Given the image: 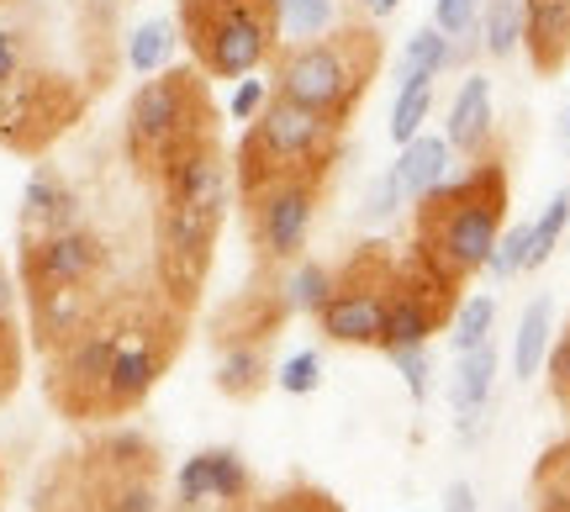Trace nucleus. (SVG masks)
<instances>
[{"label":"nucleus","instance_id":"1","mask_svg":"<svg viewBox=\"0 0 570 512\" xmlns=\"http://www.w3.org/2000/svg\"><path fill=\"white\" fill-rule=\"evenodd\" d=\"M512 175L502 148L487 159H470L460 180L433 185L423 201H412V254L444 275L449 286L465 291L487 269L491 248L508 227Z\"/></svg>","mask_w":570,"mask_h":512},{"label":"nucleus","instance_id":"2","mask_svg":"<svg viewBox=\"0 0 570 512\" xmlns=\"http://www.w3.org/2000/svg\"><path fill=\"white\" fill-rule=\"evenodd\" d=\"M381 59H386L381 27L360 11L348 21H333L323 38L281 42L269 59V90L327 117L333 127H348L381 75Z\"/></svg>","mask_w":570,"mask_h":512},{"label":"nucleus","instance_id":"3","mask_svg":"<svg viewBox=\"0 0 570 512\" xmlns=\"http://www.w3.org/2000/svg\"><path fill=\"white\" fill-rule=\"evenodd\" d=\"M206 138H223V132H217L212 80H206L196 63H169V69L148 75L132 90L122 144H127V165H132L138 180L154 185L185 148L206 144Z\"/></svg>","mask_w":570,"mask_h":512},{"label":"nucleus","instance_id":"4","mask_svg":"<svg viewBox=\"0 0 570 512\" xmlns=\"http://www.w3.org/2000/svg\"><path fill=\"white\" fill-rule=\"evenodd\" d=\"M338 154H344V127H333L327 117L269 90L265 111L238 138L233 185H238V196H254L259 185L285 180V175H333Z\"/></svg>","mask_w":570,"mask_h":512},{"label":"nucleus","instance_id":"5","mask_svg":"<svg viewBox=\"0 0 570 512\" xmlns=\"http://www.w3.org/2000/svg\"><path fill=\"white\" fill-rule=\"evenodd\" d=\"M90 85L42 53V42L0 80V148L21 159H42L69 127L85 117Z\"/></svg>","mask_w":570,"mask_h":512},{"label":"nucleus","instance_id":"6","mask_svg":"<svg viewBox=\"0 0 570 512\" xmlns=\"http://www.w3.org/2000/svg\"><path fill=\"white\" fill-rule=\"evenodd\" d=\"M180 38L206 80H244L281 48L275 0H180Z\"/></svg>","mask_w":570,"mask_h":512},{"label":"nucleus","instance_id":"7","mask_svg":"<svg viewBox=\"0 0 570 512\" xmlns=\"http://www.w3.org/2000/svg\"><path fill=\"white\" fill-rule=\"evenodd\" d=\"M233 201H180L159 196L154 211V286L180 312L202 307L206 275L217 265V238L227 227Z\"/></svg>","mask_w":570,"mask_h":512},{"label":"nucleus","instance_id":"8","mask_svg":"<svg viewBox=\"0 0 570 512\" xmlns=\"http://www.w3.org/2000/svg\"><path fill=\"white\" fill-rule=\"evenodd\" d=\"M396 275H402V254H396L391 244H360L354 248L344 265L333 269L327 302L317 307V328H323L327 344H348V348H375L381 344Z\"/></svg>","mask_w":570,"mask_h":512},{"label":"nucleus","instance_id":"9","mask_svg":"<svg viewBox=\"0 0 570 512\" xmlns=\"http://www.w3.org/2000/svg\"><path fill=\"white\" fill-rule=\"evenodd\" d=\"M327 175H285V180L259 185L244 201V227L259 269H291L306 254L312 223H317V206H323Z\"/></svg>","mask_w":570,"mask_h":512},{"label":"nucleus","instance_id":"10","mask_svg":"<svg viewBox=\"0 0 570 512\" xmlns=\"http://www.w3.org/2000/svg\"><path fill=\"white\" fill-rule=\"evenodd\" d=\"M460 312V286H449L439 269L428 265L423 254H402V275H396V291H391L386 307V328H381V354H396V348H417L433 344V333H444Z\"/></svg>","mask_w":570,"mask_h":512},{"label":"nucleus","instance_id":"11","mask_svg":"<svg viewBox=\"0 0 570 512\" xmlns=\"http://www.w3.org/2000/svg\"><path fill=\"white\" fill-rule=\"evenodd\" d=\"M21 291L38 286H101L111 275V248L96 227H59V233H42V238H21V259H17Z\"/></svg>","mask_w":570,"mask_h":512},{"label":"nucleus","instance_id":"12","mask_svg":"<svg viewBox=\"0 0 570 512\" xmlns=\"http://www.w3.org/2000/svg\"><path fill=\"white\" fill-rule=\"evenodd\" d=\"M21 296H27V344L38 354H53L101 312L111 286L106 280L101 286H38V291H21Z\"/></svg>","mask_w":570,"mask_h":512},{"label":"nucleus","instance_id":"13","mask_svg":"<svg viewBox=\"0 0 570 512\" xmlns=\"http://www.w3.org/2000/svg\"><path fill=\"white\" fill-rule=\"evenodd\" d=\"M291 291L285 280L269 286L265 269H259V280L244 291V296H233L217 317H212V348H227V344H269L275 333L291 323Z\"/></svg>","mask_w":570,"mask_h":512},{"label":"nucleus","instance_id":"14","mask_svg":"<svg viewBox=\"0 0 570 512\" xmlns=\"http://www.w3.org/2000/svg\"><path fill=\"white\" fill-rule=\"evenodd\" d=\"M206 496H217V502H254V475H248L244 454L238 450H202L190 454L175 475V502H206Z\"/></svg>","mask_w":570,"mask_h":512},{"label":"nucleus","instance_id":"15","mask_svg":"<svg viewBox=\"0 0 570 512\" xmlns=\"http://www.w3.org/2000/svg\"><path fill=\"white\" fill-rule=\"evenodd\" d=\"M80 223V190L63 180L59 165H38L21 185V238H42Z\"/></svg>","mask_w":570,"mask_h":512},{"label":"nucleus","instance_id":"16","mask_svg":"<svg viewBox=\"0 0 570 512\" xmlns=\"http://www.w3.org/2000/svg\"><path fill=\"white\" fill-rule=\"evenodd\" d=\"M523 53L533 75H566L570 63V0H523Z\"/></svg>","mask_w":570,"mask_h":512},{"label":"nucleus","instance_id":"17","mask_svg":"<svg viewBox=\"0 0 570 512\" xmlns=\"http://www.w3.org/2000/svg\"><path fill=\"white\" fill-rule=\"evenodd\" d=\"M454 154L465 159H487L497 154V117H491V80L487 75H470L460 85V96L449 101V138H444Z\"/></svg>","mask_w":570,"mask_h":512},{"label":"nucleus","instance_id":"18","mask_svg":"<svg viewBox=\"0 0 570 512\" xmlns=\"http://www.w3.org/2000/svg\"><path fill=\"white\" fill-rule=\"evenodd\" d=\"M27 512H111V508H106V496L96 492V481L85 475V465L75 460V450H63L42 465Z\"/></svg>","mask_w":570,"mask_h":512},{"label":"nucleus","instance_id":"19","mask_svg":"<svg viewBox=\"0 0 570 512\" xmlns=\"http://www.w3.org/2000/svg\"><path fill=\"white\" fill-rule=\"evenodd\" d=\"M217 391L227 402H259L275 386V365H269V344H227L217 348Z\"/></svg>","mask_w":570,"mask_h":512},{"label":"nucleus","instance_id":"20","mask_svg":"<svg viewBox=\"0 0 570 512\" xmlns=\"http://www.w3.org/2000/svg\"><path fill=\"white\" fill-rule=\"evenodd\" d=\"M449 154L454 148L444 144V138H407L402 144V159L391 165V180H396V190H402V201H423L433 185H444V175H449Z\"/></svg>","mask_w":570,"mask_h":512},{"label":"nucleus","instance_id":"21","mask_svg":"<svg viewBox=\"0 0 570 512\" xmlns=\"http://www.w3.org/2000/svg\"><path fill=\"white\" fill-rule=\"evenodd\" d=\"M529 512H570V433L554 439L529 471Z\"/></svg>","mask_w":570,"mask_h":512},{"label":"nucleus","instance_id":"22","mask_svg":"<svg viewBox=\"0 0 570 512\" xmlns=\"http://www.w3.org/2000/svg\"><path fill=\"white\" fill-rule=\"evenodd\" d=\"M550 328H554V302L550 296H533L523 317H518V338H512V375L533 381L544 354H550Z\"/></svg>","mask_w":570,"mask_h":512},{"label":"nucleus","instance_id":"23","mask_svg":"<svg viewBox=\"0 0 570 512\" xmlns=\"http://www.w3.org/2000/svg\"><path fill=\"white\" fill-rule=\"evenodd\" d=\"M175 32H180V21H169V17H154V21H142V27H132V38H127V69H138V75L169 69L175 42H180Z\"/></svg>","mask_w":570,"mask_h":512},{"label":"nucleus","instance_id":"24","mask_svg":"<svg viewBox=\"0 0 570 512\" xmlns=\"http://www.w3.org/2000/svg\"><path fill=\"white\" fill-rule=\"evenodd\" d=\"M449 63H454V38H444L433 21L417 27L407 38V59H402V85H417V80H439Z\"/></svg>","mask_w":570,"mask_h":512},{"label":"nucleus","instance_id":"25","mask_svg":"<svg viewBox=\"0 0 570 512\" xmlns=\"http://www.w3.org/2000/svg\"><path fill=\"white\" fill-rule=\"evenodd\" d=\"M481 48L497 63L523 48V0H487L481 6Z\"/></svg>","mask_w":570,"mask_h":512},{"label":"nucleus","instance_id":"26","mask_svg":"<svg viewBox=\"0 0 570 512\" xmlns=\"http://www.w3.org/2000/svg\"><path fill=\"white\" fill-rule=\"evenodd\" d=\"M275 17H281V42H306L338 21V0H275Z\"/></svg>","mask_w":570,"mask_h":512},{"label":"nucleus","instance_id":"27","mask_svg":"<svg viewBox=\"0 0 570 512\" xmlns=\"http://www.w3.org/2000/svg\"><path fill=\"white\" fill-rule=\"evenodd\" d=\"M566 223H570V185L566 190H554L550 206L529 223V269L550 265V254L560 248V238H566Z\"/></svg>","mask_w":570,"mask_h":512},{"label":"nucleus","instance_id":"28","mask_svg":"<svg viewBox=\"0 0 570 512\" xmlns=\"http://www.w3.org/2000/svg\"><path fill=\"white\" fill-rule=\"evenodd\" d=\"M491 328H497V296H470V302H460L454 323H449V344H454V354L481 348L491 344Z\"/></svg>","mask_w":570,"mask_h":512},{"label":"nucleus","instance_id":"29","mask_svg":"<svg viewBox=\"0 0 570 512\" xmlns=\"http://www.w3.org/2000/svg\"><path fill=\"white\" fill-rule=\"evenodd\" d=\"M433 111V80H417V85H402L396 90V106H391V144H407L417 138Z\"/></svg>","mask_w":570,"mask_h":512},{"label":"nucleus","instance_id":"30","mask_svg":"<svg viewBox=\"0 0 570 512\" xmlns=\"http://www.w3.org/2000/svg\"><path fill=\"white\" fill-rule=\"evenodd\" d=\"M327 286H333V269L317 265V259H296L291 280H285V291H291V307L306 312V317H317V307L327 302Z\"/></svg>","mask_w":570,"mask_h":512},{"label":"nucleus","instance_id":"31","mask_svg":"<svg viewBox=\"0 0 570 512\" xmlns=\"http://www.w3.org/2000/svg\"><path fill=\"white\" fill-rule=\"evenodd\" d=\"M21 365H27V338H21L17 317L0 312V407L21 391Z\"/></svg>","mask_w":570,"mask_h":512},{"label":"nucleus","instance_id":"32","mask_svg":"<svg viewBox=\"0 0 570 512\" xmlns=\"http://www.w3.org/2000/svg\"><path fill=\"white\" fill-rule=\"evenodd\" d=\"M254 512H344V502L333 492H323V486H312V481H291L275 496H265Z\"/></svg>","mask_w":570,"mask_h":512},{"label":"nucleus","instance_id":"33","mask_svg":"<svg viewBox=\"0 0 570 512\" xmlns=\"http://www.w3.org/2000/svg\"><path fill=\"white\" fill-rule=\"evenodd\" d=\"M487 269H491V280H512V275L529 269V223L502 227V238H497V248H491Z\"/></svg>","mask_w":570,"mask_h":512},{"label":"nucleus","instance_id":"34","mask_svg":"<svg viewBox=\"0 0 570 512\" xmlns=\"http://www.w3.org/2000/svg\"><path fill=\"white\" fill-rule=\"evenodd\" d=\"M544 386H550V402L570 417V317L566 328L550 338V354H544Z\"/></svg>","mask_w":570,"mask_h":512},{"label":"nucleus","instance_id":"35","mask_svg":"<svg viewBox=\"0 0 570 512\" xmlns=\"http://www.w3.org/2000/svg\"><path fill=\"white\" fill-rule=\"evenodd\" d=\"M275 381H281L285 396H312V391L323 386V354H317V348H296V354L275 370Z\"/></svg>","mask_w":570,"mask_h":512},{"label":"nucleus","instance_id":"36","mask_svg":"<svg viewBox=\"0 0 570 512\" xmlns=\"http://www.w3.org/2000/svg\"><path fill=\"white\" fill-rule=\"evenodd\" d=\"M481 6H487V0H433V27H439L444 38L460 42L481 27Z\"/></svg>","mask_w":570,"mask_h":512},{"label":"nucleus","instance_id":"37","mask_svg":"<svg viewBox=\"0 0 570 512\" xmlns=\"http://www.w3.org/2000/svg\"><path fill=\"white\" fill-rule=\"evenodd\" d=\"M402 206H407V201H402V190H396V180H391V169H386V175H375V180H370L360 217H365L370 227H381V223H391V217H396Z\"/></svg>","mask_w":570,"mask_h":512},{"label":"nucleus","instance_id":"38","mask_svg":"<svg viewBox=\"0 0 570 512\" xmlns=\"http://www.w3.org/2000/svg\"><path fill=\"white\" fill-rule=\"evenodd\" d=\"M386 360L396 365V375L407 381L412 402L423 407V402H428V370H433V354H428V344H417V348H396V354H386Z\"/></svg>","mask_w":570,"mask_h":512},{"label":"nucleus","instance_id":"39","mask_svg":"<svg viewBox=\"0 0 570 512\" xmlns=\"http://www.w3.org/2000/svg\"><path fill=\"white\" fill-rule=\"evenodd\" d=\"M265 101H269V80H238V90H233V101H227V117L233 122H254L259 111H265Z\"/></svg>","mask_w":570,"mask_h":512},{"label":"nucleus","instance_id":"40","mask_svg":"<svg viewBox=\"0 0 570 512\" xmlns=\"http://www.w3.org/2000/svg\"><path fill=\"white\" fill-rule=\"evenodd\" d=\"M444 512H481V502H475V486H470V481H449Z\"/></svg>","mask_w":570,"mask_h":512},{"label":"nucleus","instance_id":"41","mask_svg":"<svg viewBox=\"0 0 570 512\" xmlns=\"http://www.w3.org/2000/svg\"><path fill=\"white\" fill-rule=\"evenodd\" d=\"M17 307V286H11V269H6V259H0V312Z\"/></svg>","mask_w":570,"mask_h":512},{"label":"nucleus","instance_id":"42","mask_svg":"<svg viewBox=\"0 0 570 512\" xmlns=\"http://www.w3.org/2000/svg\"><path fill=\"white\" fill-rule=\"evenodd\" d=\"M396 6H402V0H360V11H365V17H391V11H396Z\"/></svg>","mask_w":570,"mask_h":512},{"label":"nucleus","instance_id":"43","mask_svg":"<svg viewBox=\"0 0 570 512\" xmlns=\"http://www.w3.org/2000/svg\"><path fill=\"white\" fill-rule=\"evenodd\" d=\"M554 132H560V148H566V154H570V106H566V111H560V127H554Z\"/></svg>","mask_w":570,"mask_h":512},{"label":"nucleus","instance_id":"44","mask_svg":"<svg viewBox=\"0 0 570 512\" xmlns=\"http://www.w3.org/2000/svg\"><path fill=\"white\" fill-rule=\"evenodd\" d=\"M0 502H6V460H0Z\"/></svg>","mask_w":570,"mask_h":512},{"label":"nucleus","instance_id":"45","mask_svg":"<svg viewBox=\"0 0 570 512\" xmlns=\"http://www.w3.org/2000/svg\"><path fill=\"white\" fill-rule=\"evenodd\" d=\"M0 6H11V0H0Z\"/></svg>","mask_w":570,"mask_h":512},{"label":"nucleus","instance_id":"46","mask_svg":"<svg viewBox=\"0 0 570 512\" xmlns=\"http://www.w3.org/2000/svg\"><path fill=\"white\" fill-rule=\"evenodd\" d=\"M512 512H518V508H512Z\"/></svg>","mask_w":570,"mask_h":512}]
</instances>
